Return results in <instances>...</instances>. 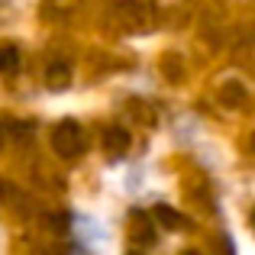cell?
<instances>
[{"mask_svg":"<svg viewBox=\"0 0 255 255\" xmlns=\"http://www.w3.org/2000/svg\"><path fill=\"white\" fill-rule=\"evenodd\" d=\"M52 149H55V155H62V158H81L84 149H87L81 123H75V120H62V123L52 129Z\"/></svg>","mask_w":255,"mask_h":255,"instance_id":"1","label":"cell"},{"mask_svg":"<svg viewBox=\"0 0 255 255\" xmlns=\"http://www.w3.org/2000/svg\"><path fill=\"white\" fill-rule=\"evenodd\" d=\"M129 132H126V126H107V132H104V149L110 152L113 158L117 155H126V149H129Z\"/></svg>","mask_w":255,"mask_h":255,"instance_id":"2","label":"cell"},{"mask_svg":"<svg viewBox=\"0 0 255 255\" xmlns=\"http://www.w3.org/2000/svg\"><path fill=\"white\" fill-rule=\"evenodd\" d=\"M152 217H155L165 230H191V220H187L184 213L171 210L168 204H155V207H152Z\"/></svg>","mask_w":255,"mask_h":255,"instance_id":"3","label":"cell"},{"mask_svg":"<svg viewBox=\"0 0 255 255\" xmlns=\"http://www.w3.org/2000/svg\"><path fill=\"white\" fill-rule=\"evenodd\" d=\"M71 65H65V62H52L49 68H45V87L49 91H65V87L71 84Z\"/></svg>","mask_w":255,"mask_h":255,"instance_id":"4","label":"cell"},{"mask_svg":"<svg viewBox=\"0 0 255 255\" xmlns=\"http://www.w3.org/2000/svg\"><path fill=\"white\" fill-rule=\"evenodd\" d=\"M126 110H129V117L136 120V123H142V126H155L158 123V110L142 97H132L129 104H126Z\"/></svg>","mask_w":255,"mask_h":255,"instance_id":"5","label":"cell"},{"mask_svg":"<svg viewBox=\"0 0 255 255\" xmlns=\"http://www.w3.org/2000/svg\"><path fill=\"white\" fill-rule=\"evenodd\" d=\"M220 104H223V107H233V110H236V107H243L246 104V87L239 84V81L223 84V87H220Z\"/></svg>","mask_w":255,"mask_h":255,"instance_id":"6","label":"cell"},{"mask_svg":"<svg viewBox=\"0 0 255 255\" xmlns=\"http://www.w3.org/2000/svg\"><path fill=\"white\" fill-rule=\"evenodd\" d=\"M129 239L139 246H149L152 243V230H145V213H132V230H129Z\"/></svg>","mask_w":255,"mask_h":255,"instance_id":"7","label":"cell"},{"mask_svg":"<svg viewBox=\"0 0 255 255\" xmlns=\"http://www.w3.org/2000/svg\"><path fill=\"white\" fill-rule=\"evenodd\" d=\"M19 68V49L16 45H0V75H10Z\"/></svg>","mask_w":255,"mask_h":255,"instance_id":"8","label":"cell"},{"mask_svg":"<svg viewBox=\"0 0 255 255\" xmlns=\"http://www.w3.org/2000/svg\"><path fill=\"white\" fill-rule=\"evenodd\" d=\"M0 200H3L6 207H23V210L29 207L26 204V194H19L13 184H3V181H0Z\"/></svg>","mask_w":255,"mask_h":255,"instance_id":"9","label":"cell"},{"mask_svg":"<svg viewBox=\"0 0 255 255\" xmlns=\"http://www.w3.org/2000/svg\"><path fill=\"white\" fill-rule=\"evenodd\" d=\"M78 3H81V0H49V10H52V13H62V16H65V13H71Z\"/></svg>","mask_w":255,"mask_h":255,"instance_id":"10","label":"cell"},{"mask_svg":"<svg viewBox=\"0 0 255 255\" xmlns=\"http://www.w3.org/2000/svg\"><path fill=\"white\" fill-rule=\"evenodd\" d=\"M181 255H200V252H197V249H184Z\"/></svg>","mask_w":255,"mask_h":255,"instance_id":"11","label":"cell"},{"mask_svg":"<svg viewBox=\"0 0 255 255\" xmlns=\"http://www.w3.org/2000/svg\"><path fill=\"white\" fill-rule=\"evenodd\" d=\"M126 255H142V252H126Z\"/></svg>","mask_w":255,"mask_h":255,"instance_id":"12","label":"cell"},{"mask_svg":"<svg viewBox=\"0 0 255 255\" xmlns=\"http://www.w3.org/2000/svg\"><path fill=\"white\" fill-rule=\"evenodd\" d=\"M252 226H255V210H252Z\"/></svg>","mask_w":255,"mask_h":255,"instance_id":"13","label":"cell"},{"mask_svg":"<svg viewBox=\"0 0 255 255\" xmlns=\"http://www.w3.org/2000/svg\"><path fill=\"white\" fill-rule=\"evenodd\" d=\"M252 152H255V136H252Z\"/></svg>","mask_w":255,"mask_h":255,"instance_id":"14","label":"cell"}]
</instances>
